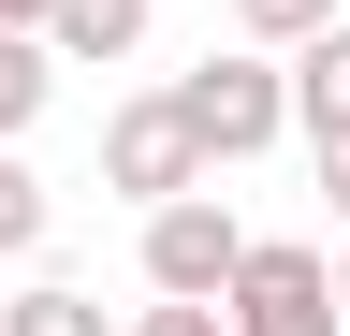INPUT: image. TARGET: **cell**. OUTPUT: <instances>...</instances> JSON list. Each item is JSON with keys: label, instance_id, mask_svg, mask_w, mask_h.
Returning <instances> with one entry per match:
<instances>
[{"label": "cell", "instance_id": "obj_1", "mask_svg": "<svg viewBox=\"0 0 350 336\" xmlns=\"http://www.w3.org/2000/svg\"><path fill=\"white\" fill-rule=\"evenodd\" d=\"M175 117H190V146H204V176H219V161H262V146L292 132V88H278L262 44H219V59L175 73Z\"/></svg>", "mask_w": 350, "mask_h": 336}, {"label": "cell", "instance_id": "obj_2", "mask_svg": "<svg viewBox=\"0 0 350 336\" xmlns=\"http://www.w3.org/2000/svg\"><path fill=\"white\" fill-rule=\"evenodd\" d=\"M219 336H336V278L306 234H248L219 278Z\"/></svg>", "mask_w": 350, "mask_h": 336}, {"label": "cell", "instance_id": "obj_3", "mask_svg": "<svg viewBox=\"0 0 350 336\" xmlns=\"http://www.w3.org/2000/svg\"><path fill=\"white\" fill-rule=\"evenodd\" d=\"M234 248H248V220L219 205V176H204V190H161V205H146V292H190V307H219Z\"/></svg>", "mask_w": 350, "mask_h": 336}, {"label": "cell", "instance_id": "obj_4", "mask_svg": "<svg viewBox=\"0 0 350 336\" xmlns=\"http://www.w3.org/2000/svg\"><path fill=\"white\" fill-rule=\"evenodd\" d=\"M103 190H131V205L204 190V146H190V117H175V88H131V103L103 117Z\"/></svg>", "mask_w": 350, "mask_h": 336}, {"label": "cell", "instance_id": "obj_5", "mask_svg": "<svg viewBox=\"0 0 350 336\" xmlns=\"http://www.w3.org/2000/svg\"><path fill=\"white\" fill-rule=\"evenodd\" d=\"M278 88H292L306 146H350V15H321L306 44H278Z\"/></svg>", "mask_w": 350, "mask_h": 336}, {"label": "cell", "instance_id": "obj_6", "mask_svg": "<svg viewBox=\"0 0 350 336\" xmlns=\"http://www.w3.org/2000/svg\"><path fill=\"white\" fill-rule=\"evenodd\" d=\"M131 44H146V0H59V15H44V59H59V73L131 59Z\"/></svg>", "mask_w": 350, "mask_h": 336}, {"label": "cell", "instance_id": "obj_7", "mask_svg": "<svg viewBox=\"0 0 350 336\" xmlns=\"http://www.w3.org/2000/svg\"><path fill=\"white\" fill-rule=\"evenodd\" d=\"M44 103H59V59H44V29H0V146H15Z\"/></svg>", "mask_w": 350, "mask_h": 336}, {"label": "cell", "instance_id": "obj_8", "mask_svg": "<svg viewBox=\"0 0 350 336\" xmlns=\"http://www.w3.org/2000/svg\"><path fill=\"white\" fill-rule=\"evenodd\" d=\"M0 336H117V322H103V292H73V278H29L15 307H0Z\"/></svg>", "mask_w": 350, "mask_h": 336}, {"label": "cell", "instance_id": "obj_9", "mask_svg": "<svg viewBox=\"0 0 350 336\" xmlns=\"http://www.w3.org/2000/svg\"><path fill=\"white\" fill-rule=\"evenodd\" d=\"M29 248H44V176L0 146V263H29Z\"/></svg>", "mask_w": 350, "mask_h": 336}, {"label": "cell", "instance_id": "obj_10", "mask_svg": "<svg viewBox=\"0 0 350 336\" xmlns=\"http://www.w3.org/2000/svg\"><path fill=\"white\" fill-rule=\"evenodd\" d=\"M321 15H336V0H234V44H262V59H278V44H306Z\"/></svg>", "mask_w": 350, "mask_h": 336}, {"label": "cell", "instance_id": "obj_11", "mask_svg": "<svg viewBox=\"0 0 350 336\" xmlns=\"http://www.w3.org/2000/svg\"><path fill=\"white\" fill-rule=\"evenodd\" d=\"M117 336H219V307H190V292H146V322H117Z\"/></svg>", "mask_w": 350, "mask_h": 336}, {"label": "cell", "instance_id": "obj_12", "mask_svg": "<svg viewBox=\"0 0 350 336\" xmlns=\"http://www.w3.org/2000/svg\"><path fill=\"white\" fill-rule=\"evenodd\" d=\"M321 205H336V220H350V146H321Z\"/></svg>", "mask_w": 350, "mask_h": 336}, {"label": "cell", "instance_id": "obj_13", "mask_svg": "<svg viewBox=\"0 0 350 336\" xmlns=\"http://www.w3.org/2000/svg\"><path fill=\"white\" fill-rule=\"evenodd\" d=\"M321 278H336V336H350V248H321Z\"/></svg>", "mask_w": 350, "mask_h": 336}]
</instances>
